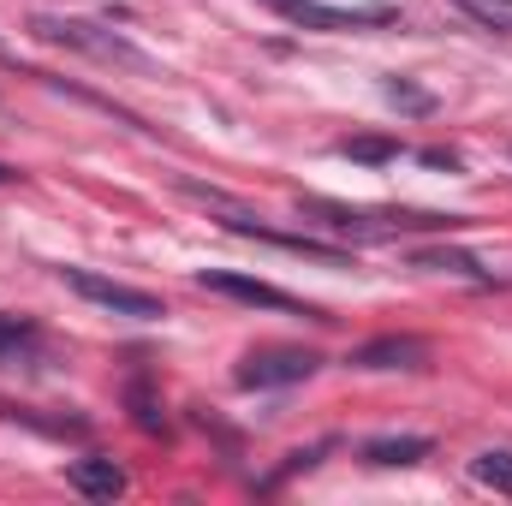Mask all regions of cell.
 I'll list each match as a JSON object with an SVG mask.
<instances>
[{"label": "cell", "mask_w": 512, "mask_h": 506, "mask_svg": "<svg viewBox=\"0 0 512 506\" xmlns=\"http://www.w3.org/2000/svg\"><path fill=\"white\" fill-rule=\"evenodd\" d=\"M382 90H387V102H393L399 114H435V96H429L423 84H411V78H387Z\"/></svg>", "instance_id": "cell-12"}, {"label": "cell", "mask_w": 512, "mask_h": 506, "mask_svg": "<svg viewBox=\"0 0 512 506\" xmlns=\"http://www.w3.org/2000/svg\"><path fill=\"white\" fill-rule=\"evenodd\" d=\"M429 453H435L429 435H382V441L364 447L370 465H417V459H429Z\"/></svg>", "instance_id": "cell-8"}, {"label": "cell", "mask_w": 512, "mask_h": 506, "mask_svg": "<svg viewBox=\"0 0 512 506\" xmlns=\"http://www.w3.org/2000/svg\"><path fill=\"white\" fill-rule=\"evenodd\" d=\"M423 161H429V167H447V173L459 167V155H447V149H423Z\"/></svg>", "instance_id": "cell-15"}, {"label": "cell", "mask_w": 512, "mask_h": 506, "mask_svg": "<svg viewBox=\"0 0 512 506\" xmlns=\"http://www.w3.org/2000/svg\"><path fill=\"white\" fill-rule=\"evenodd\" d=\"M316 370H322V358L304 346H262L239 364V387H292V381H310Z\"/></svg>", "instance_id": "cell-4"}, {"label": "cell", "mask_w": 512, "mask_h": 506, "mask_svg": "<svg viewBox=\"0 0 512 506\" xmlns=\"http://www.w3.org/2000/svg\"><path fill=\"white\" fill-rule=\"evenodd\" d=\"M60 274H66V286H72L78 298H90V304H102V310H114V316H131V322L167 316V304H161L155 292H143V286L108 280V274H96V268H60Z\"/></svg>", "instance_id": "cell-2"}, {"label": "cell", "mask_w": 512, "mask_h": 506, "mask_svg": "<svg viewBox=\"0 0 512 506\" xmlns=\"http://www.w3.org/2000/svg\"><path fill=\"white\" fill-rule=\"evenodd\" d=\"M411 262H417V268H435V274H465V280H489V274L477 268V256H465V251H417Z\"/></svg>", "instance_id": "cell-10"}, {"label": "cell", "mask_w": 512, "mask_h": 506, "mask_svg": "<svg viewBox=\"0 0 512 506\" xmlns=\"http://www.w3.org/2000/svg\"><path fill=\"white\" fill-rule=\"evenodd\" d=\"M298 30H382L399 24V6H328V0H268Z\"/></svg>", "instance_id": "cell-3"}, {"label": "cell", "mask_w": 512, "mask_h": 506, "mask_svg": "<svg viewBox=\"0 0 512 506\" xmlns=\"http://www.w3.org/2000/svg\"><path fill=\"white\" fill-rule=\"evenodd\" d=\"M30 352H36V328L24 316H6L0 310V370L18 364V358H30Z\"/></svg>", "instance_id": "cell-9"}, {"label": "cell", "mask_w": 512, "mask_h": 506, "mask_svg": "<svg viewBox=\"0 0 512 506\" xmlns=\"http://www.w3.org/2000/svg\"><path fill=\"white\" fill-rule=\"evenodd\" d=\"M66 483H72L78 495H90V501H120V495H126V471H120L114 459H72Z\"/></svg>", "instance_id": "cell-7"}, {"label": "cell", "mask_w": 512, "mask_h": 506, "mask_svg": "<svg viewBox=\"0 0 512 506\" xmlns=\"http://www.w3.org/2000/svg\"><path fill=\"white\" fill-rule=\"evenodd\" d=\"M197 286H203V292H221V298H239V304H262V310H292V316H322V310H310V304H298L292 292H280V286H268V280H251V274H227V268H203V274H197Z\"/></svg>", "instance_id": "cell-5"}, {"label": "cell", "mask_w": 512, "mask_h": 506, "mask_svg": "<svg viewBox=\"0 0 512 506\" xmlns=\"http://www.w3.org/2000/svg\"><path fill=\"white\" fill-rule=\"evenodd\" d=\"M423 364H429V346L423 340H399V334L370 340V346L352 352V370H423Z\"/></svg>", "instance_id": "cell-6"}, {"label": "cell", "mask_w": 512, "mask_h": 506, "mask_svg": "<svg viewBox=\"0 0 512 506\" xmlns=\"http://www.w3.org/2000/svg\"><path fill=\"white\" fill-rule=\"evenodd\" d=\"M30 30L42 36V42H60V48H72V54H90V60H102V66H120V72H155V60L120 36V30H108V24H90V18H30Z\"/></svg>", "instance_id": "cell-1"}, {"label": "cell", "mask_w": 512, "mask_h": 506, "mask_svg": "<svg viewBox=\"0 0 512 506\" xmlns=\"http://www.w3.org/2000/svg\"><path fill=\"white\" fill-rule=\"evenodd\" d=\"M471 471H477V483H489V489L512 495V453H483Z\"/></svg>", "instance_id": "cell-13"}, {"label": "cell", "mask_w": 512, "mask_h": 506, "mask_svg": "<svg viewBox=\"0 0 512 506\" xmlns=\"http://www.w3.org/2000/svg\"><path fill=\"white\" fill-rule=\"evenodd\" d=\"M12 179H18V173H12V167H6V161H0V185H12Z\"/></svg>", "instance_id": "cell-16"}, {"label": "cell", "mask_w": 512, "mask_h": 506, "mask_svg": "<svg viewBox=\"0 0 512 506\" xmlns=\"http://www.w3.org/2000/svg\"><path fill=\"white\" fill-rule=\"evenodd\" d=\"M465 18H477L483 30H501V36H512V0H453Z\"/></svg>", "instance_id": "cell-11"}, {"label": "cell", "mask_w": 512, "mask_h": 506, "mask_svg": "<svg viewBox=\"0 0 512 506\" xmlns=\"http://www.w3.org/2000/svg\"><path fill=\"white\" fill-rule=\"evenodd\" d=\"M340 155H352V161H387V155H393V143H387V137H346V143H340Z\"/></svg>", "instance_id": "cell-14"}]
</instances>
